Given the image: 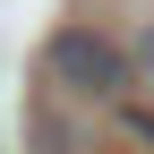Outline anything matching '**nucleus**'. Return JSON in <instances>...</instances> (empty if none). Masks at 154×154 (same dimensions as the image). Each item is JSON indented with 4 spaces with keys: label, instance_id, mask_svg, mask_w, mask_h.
Returning a JSON list of instances; mask_svg holds the SVG:
<instances>
[{
    "label": "nucleus",
    "instance_id": "obj_1",
    "mask_svg": "<svg viewBox=\"0 0 154 154\" xmlns=\"http://www.w3.org/2000/svg\"><path fill=\"white\" fill-rule=\"evenodd\" d=\"M43 77L60 94H77V103H120V94L137 86V77H128V51L111 43L103 26H60L43 43Z\"/></svg>",
    "mask_w": 154,
    "mask_h": 154
},
{
    "label": "nucleus",
    "instance_id": "obj_2",
    "mask_svg": "<svg viewBox=\"0 0 154 154\" xmlns=\"http://www.w3.org/2000/svg\"><path fill=\"white\" fill-rule=\"evenodd\" d=\"M128 77H137V86L154 94V17L137 26V43H128Z\"/></svg>",
    "mask_w": 154,
    "mask_h": 154
},
{
    "label": "nucleus",
    "instance_id": "obj_3",
    "mask_svg": "<svg viewBox=\"0 0 154 154\" xmlns=\"http://www.w3.org/2000/svg\"><path fill=\"white\" fill-rule=\"evenodd\" d=\"M128 128H137V137L154 146V103H128Z\"/></svg>",
    "mask_w": 154,
    "mask_h": 154
}]
</instances>
